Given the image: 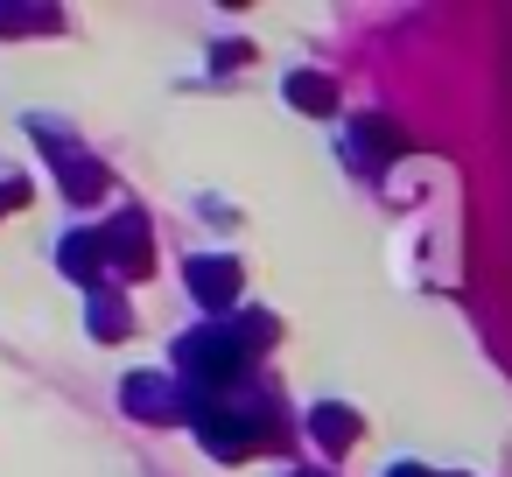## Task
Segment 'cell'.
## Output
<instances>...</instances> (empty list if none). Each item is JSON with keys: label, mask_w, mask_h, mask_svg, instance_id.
<instances>
[{"label": "cell", "mask_w": 512, "mask_h": 477, "mask_svg": "<svg viewBox=\"0 0 512 477\" xmlns=\"http://www.w3.org/2000/svg\"><path fill=\"white\" fill-rule=\"evenodd\" d=\"M190 281H197V295H204V302H225V295H232V267H225V260H197V267H190Z\"/></svg>", "instance_id": "6da1fadb"}, {"label": "cell", "mask_w": 512, "mask_h": 477, "mask_svg": "<svg viewBox=\"0 0 512 477\" xmlns=\"http://www.w3.org/2000/svg\"><path fill=\"white\" fill-rule=\"evenodd\" d=\"M288 99H295V106H316V113H323V106H330V85H323V78H295V85H288Z\"/></svg>", "instance_id": "7a4b0ae2"}, {"label": "cell", "mask_w": 512, "mask_h": 477, "mask_svg": "<svg viewBox=\"0 0 512 477\" xmlns=\"http://www.w3.org/2000/svg\"><path fill=\"white\" fill-rule=\"evenodd\" d=\"M316 435H323V442H351L358 421H351V414H316Z\"/></svg>", "instance_id": "3957f363"}]
</instances>
